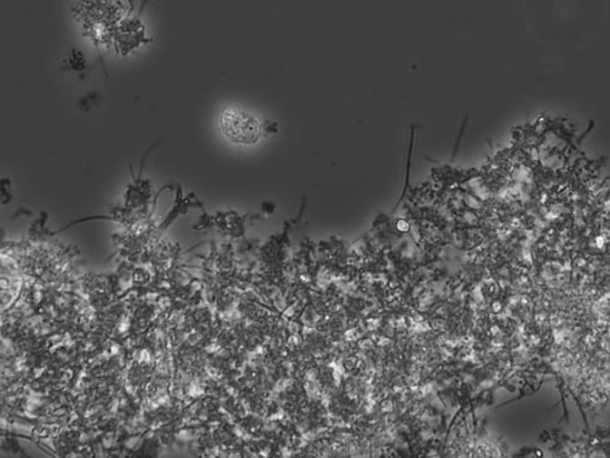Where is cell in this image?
Wrapping results in <instances>:
<instances>
[{"mask_svg": "<svg viewBox=\"0 0 610 458\" xmlns=\"http://www.w3.org/2000/svg\"><path fill=\"white\" fill-rule=\"evenodd\" d=\"M220 127L229 139L242 144H254L262 132L257 118L231 108L224 109L221 114Z\"/></svg>", "mask_w": 610, "mask_h": 458, "instance_id": "6da1fadb", "label": "cell"}]
</instances>
